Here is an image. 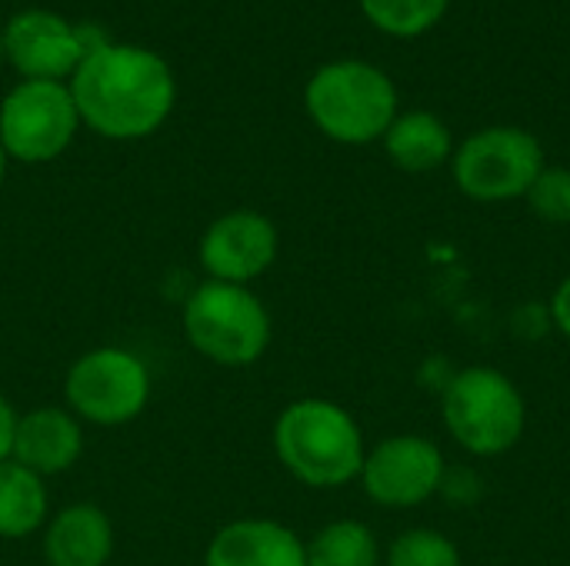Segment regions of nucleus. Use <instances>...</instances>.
Here are the masks:
<instances>
[{
    "label": "nucleus",
    "instance_id": "f257e3e1",
    "mask_svg": "<svg viewBox=\"0 0 570 566\" xmlns=\"http://www.w3.org/2000/svg\"><path fill=\"white\" fill-rule=\"evenodd\" d=\"M80 123L107 140H140L164 127L177 100L170 63L137 43L94 47L67 80Z\"/></svg>",
    "mask_w": 570,
    "mask_h": 566
},
{
    "label": "nucleus",
    "instance_id": "f03ea898",
    "mask_svg": "<svg viewBox=\"0 0 570 566\" xmlns=\"http://www.w3.org/2000/svg\"><path fill=\"white\" fill-rule=\"evenodd\" d=\"M277 460L301 484L317 490H337L361 477L364 437L354 417L324 397H304L281 410L274 424Z\"/></svg>",
    "mask_w": 570,
    "mask_h": 566
},
{
    "label": "nucleus",
    "instance_id": "7ed1b4c3",
    "mask_svg": "<svg viewBox=\"0 0 570 566\" xmlns=\"http://www.w3.org/2000/svg\"><path fill=\"white\" fill-rule=\"evenodd\" d=\"M304 103L321 133L337 143H371L397 117V90L384 70L364 60L324 63L304 90Z\"/></svg>",
    "mask_w": 570,
    "mask_h": 566
},
{
    "label": "nucleus",
    "instance_id": "20e7f679",
    "mask_svg": "<svg viewBox=\"0 0 570 566\" xmlns=\"http://www.w3.org/2000/svg\"><path fill=\"white\" fill-rule=\"evenodd\" d=\"M187 344L220 367H247L271 347V314L250 287L204 280L184 304Z\"/></svg>",
    "mask_w": 570,
    "mask_h": 566
},
{
    "label": "nucleus",
    "instance_id": "39448f33",
    "mask_svg": "<svg viewBox=\"0 0 570 566\" xmlns=\"http://www.w3.org/2000/svg\"><path fill=\"white\" fill-rule=\"evenodd\" d=\"M444 424L474 457L508 454L524 434V397L494 367H468L444 390Z\"/></svg>",
    "mask_w": 570,
    "mask_h": 566
},
{
    "label": "nucleus",
    "instance_id": "423d86ee",
    "mask_svg": "<svg viewBox=\"0 0 570 566\" xmlns=\"http://www.w3.org/2000/svg\"><path fill=\"white\" fill-rule=\"evenodd\" d=\"M67 410L97 427H124L150 400V370L127 347H94L77 357L63 380Z\"/></svg>",
    "mask_w": 570,
    "mask_h": 566
},
{
    "label": "nucleus",
    "instance_id": "0eeeda50",
    "mask_svg": "<svg viewBox=\"0 0 570 566\" xmlns=\"http://www.w3.org/2000/svg\"><path fill=\"white\" fill-rule=\"evenodd\" d=\"M80 113L63 80H20L0 100V147L17 163H50L77 137Z\"/></svg>",
    "mask_w": 570,
    "mask_h": 566
},
{
    "label": "nucleus",
    "instance_id": "6e6552de",
    "mask_svg": "<svg viewBox=\"0 0 570 566\" xmlns=\"http://www.w3.org/2000/svg\"><path fill=\"white\" fill-rule=\"evenodd\" d=\"M544 170L541 143L518 127H491L468 137L454 157L458 187L481 203H501L528 197L531 183Z\"/></svg>",
    "mask_w": 570,
    "mask_h": 566
},
{
    "label": "nucleus",
    "instance_id": "1a4fd4ad",
    "mask_svg": "<svg viewBox=\"0 0 570 566\" xmlns=\"http://www.w3.org/2000/svg\"><path fill=\"white\" fill-rule=\"evenodd\" d=\"M107 37L90 27H77L67 17L27 7L3 23V60L20 73V80H70L80 60L100 47Z\"/></svg>",
    "mask_w": 570,
    "mask_h": 566
},
{
    "label": "nucleus",
    "instance_id": "9d476101",
    "mask_svg": "<svg viewBox=\"0 0 570 566\" xmlns=\"http://www.w3.org/2000/svg\"><path fill=\"white\" fill-rule=\"evenodd\" d=\"M444 457L424 437H391L381 440L361 467L364 494L381 507H417L444 487Z\"/></svg>",
    "mask_w": 570,
    "mask_h": 566
},
{
    "label": "nucleus",
    "instance_id": "9b49d317",
    "mask_svg": "<svg viewBox=\"0 0 570 566\" xmlns=\"http://www.w3.org/2000/svg\"><path fill=\"white\" fill-rule=\"evenodd\" d=\"M277 227L261 210H227L200 237L197 257L207 280L240 284L264 277L277 260Z\"/></svg>",
    "mask_w": 570,
    "mask_h": 566
},
{
    "label": "nucleus",
    "instance_id": "f8f14e48",
    "mask_svg": "<svg viewBox=\"0 0 570 566\" xmlns=\"http://www.w3.org/2000/svg\"><path fill=\"white\" fill-rule=\"evenodd\" d=\"M83 454V427L63 407H33L17 417L10 460L23 464L37 477L70 470Z\"/></svg>",
    "mask_w": 570,
    "mask_h": 566
},
{
    "label": "nucleus",
    "instance_id": "ddd939ff",
    "mask_svg": "<svg viewBox=\"0 0 570 566\" xmlns=\"http://www.w3.org/2000/svg\"><path fill=\"white\" fill-rule=\"evenodd\" d=\"M204 566H307V547L291 527L247 517L214 534Z\"/></svg>",
    "mask_w": 570,
    "mask_h": 566
},
{
    "label": "nucleus",
    "instance_id": "4468645a",
    "mask_svg": "<svg viewBox=\"0 0 570 566\" xmlns=\"http://www.w3.org/2000/svg\"><path fill=\"white\" fill-rule=\"evenodd\" d=\"M114 554V524L97 504H70L43 527L47 566H107Z\"/></svg>",
    "mask_w": 570,
    "mask_h": 566
},
{
    "label": "nucleus",
    "instance_id": "2eb2a0df",
    "mask_svg": "<svg viewBox=\"0 0 570 566\" xmlns=\"http://www.w3.org/2000/svg\"><path fill=\"white\" fill-rule=\"evenodd\" d=\"M50 494L43 477L27 470L17 460L0 464V537L20 540L47 527Z\"/></svg>",
    "mask_w": 570,
    "mask_h": 566
},
{
    "label": "nucleus",
    "instance_id": "dca6fc26",
    "mask_svg": "<svg viewBox=\"0 0 570 566\" xmlns=\"http://www.w3.org/2000/svg\"><path fill=\"white\" fill-rule=\"evenodd\" d=\"M384 143H387L391 160L407 173H428V170L441 167L451 153L448 127L428 110L394 117V123L384 133Z\"/></svg>",
    "mask_w": 570,
    "mask_h": 566
},
{
    "label": "nucleus",
    "instance_id": "f3484780",
    "mask_svg": "<svg viewBox=\"0 0 570 566\" xmlns=\"http://www.w3.org/2000/svg\"><path fill=\"white\" fill-rule=\"evenodd\" d=\"M304 547L307 566H377V540L361 520H334Z\"/></svg>",
    "mask_w": 570,
    "mask_h": 566
},
{
    "label": "nucleus",
    "instance_id": "a211bd4d",
    "mask_svg": "<svg viewBox=\"0 0 570 566\" xmlns=\"http://www.w3.org/2000/svg\"><path fill=\"white\" fill-rule=\"evenodd\" d=\"M451 0H361L364 17L394 37H417L434 27Z\"/></svg>",
    "mask_w": 570,
    "mask_h": 566
},
{
    "label": "nucleus",
    "instance_id": "6ab92c4d",
    "mask_svg": "<svg viewBox=\"0 0 570 566\" xmlns=\"http://www.w3.org/2000/svg\"><path fill=\"white\" fill-rule=\"evenodd\" d=\"M387 566H461V554L444 534L417 527L391 544Z\"/></svg>",
    "mask_w": 570,
    "mask_h": 566
},
{
    "label": "nucleus",
    "instance_id": "aec40b11",
    "mask_svg": "<svg viewBox=\"0 0 570 566\" xmlns=\"http://www.w3.org/2000/svg\"><path fill=\"white\" fill-rule=\"evenodd\" d=\"M528 200L534 214L548 224H570V170L544 167L541 177L531 183Z\"/></svg>",
    "mask_w": 570,
    "mask_h": 566
},
{
    "label": "nucleus",
    "instance_id": "412c9836",
    "mask_svg": "<svg viewBox=\"0 0 570 566\" xmlns=\"http://www.w3.org/2000/svg\"><path fill=\"white\" fill-rule=\"evenodd\" d=\"M13 430H17V410L0 394V464L10 460V454H13Z\"/></svg>",
    "mask_w": 570,
    "mask_h": 566
},
{
    "label": "nucleus",
    "instance_id": "4be33fe9",
    "mask_svg": "<svg viewBox=\"0 0 570 566\" xmlns=\"http://www.w3.org/2000/svg\"><path fill=\"white\" fill-rule=\"evenodd\" d=\"M551 317H554L558 330L570 337V277L558 287V294H554V300H551Z\"/></svg>",
    "mask_w": 570,
    "mask_h": 566
},
{
    "label": "nucleus",
    "instance_id": "5701e85b",
    "mask_svg": "<svg viewBox=\"0 0 570 566\" xmlns=\"http://www.w3.org/2000/svg\"><path fill=\"white\" fill-rule=\"evenodd\" d=\"M7 153H3V147H0V187H3V180H7Z\"/></svg>",
    "mask_w": 570,
    "mask_h": 566
},
{
    "label": "nucleus",
    "instance_id": "b1692460",
    "mask_svg": "<svg viewBox=\"0 0 570 566\" xmlns=\"http://www.w3.org/2000/svg\"><path fill=\"white\" fill-rule=\"evenodd\" d=\"M0 63H3V23H0Z\"/></svg>",
    "mask_w": 570,
    "mask_h": 566
}]
</instances>
